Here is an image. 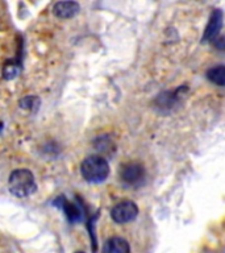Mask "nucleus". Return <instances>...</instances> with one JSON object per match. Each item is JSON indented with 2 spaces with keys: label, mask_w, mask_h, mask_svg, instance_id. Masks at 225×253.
Listing matches in <instances>:
<instances>
[{
  "label": "nucleus",
  "mask_w": 225,
  "mask_h": 253,
  "mask_svg": "<svg viewBox=\"0 0 225 253\" xmlns=\"http://www.w3.org/2000/svg\"><path fill=\"white\" fill-rule=\"evenodd\" d=\"M8 187L13 195L19 198L29 197L37 190L35 175L28 169L13 170L8 179Z\"/></svg>",
  "instance_id": "nucleus-1"
},
{
  "label": "nucleus",
  "mask_w": 225,
  "mask_h": 253,
  "mask_svg": "<svg viewBox=\"0 0 225 253\" xmlns=\"http://www.w3.org/2000/svg\"><path fill=\"white\" fill-rule=\"evenodd\" d=\"M82 177L90 183H100L106 181L110 174V165L106 158L100 156H91L82 162L80 166Z\"/></svg>",
  "instance_id": "nucleus-2"
},
{
  "label": "nucleus",
  "mask_w": 225,
  "mask_h": 253,
  "mask_svg": "<svg viewBox=\"0 0 225 253\" xmlns=\"http://www.w3.org/2000/svg\"><path fill=\"white\" fill-rule=\"evenodd\" d=\"M138 215L137 205L132 201H122L114 205L111 210V217L117 224H125L134 220Z\"/></svg>",
  "instance_id": "nucleus-3"
},
{
  "label": "nucleus",
  "mask_w": 225,
  "mask_h": 253,
  "mask_svg": "<svg viewBox=\"0 0 225 253\" xmlns=\"http://www.w3.org/2000/svg\"><path fill=\"white\" fill-rule=\"evenodd\" d=\"M145 178V169L141 164L137 162H129L121 168L120 170V179L128 186L141 185Z\"/></svg>",
  "instance_id": "nucleus-4"
},
{
  "label": "nucleus",
  "mask_w": 225,
  "mask_h": 253,
  "mask_svg": "<svg viewBox=\"0 0 225 253\" xmlns=\"http://www.w3.org/2000/svg\"><path fill=\"white\" fill-rule=\"evenodd\" d=\"M221 27H223V11L221 9H213L211 16H209L208 25L205 28L201 41L205 42V41H211V40L216 39Z\"/></svg>",
  "instance_id": "nucleus-5"
},
{
  "label": "nucleus",
  "mask_w": 225,
  "mask_h": 253,
  "mask_svg": "<svg viewBox=\"0 0 225 253\" xmlns=\"http://www.w3.org/2000/svg\"><path fill=\"white\" fill-rule=\"evenodd\" d=\"M80 7L76 1H58L54 4L53 12L59 19H71L79 12Z\"/></svg>",
  "instance_id": "nucleus-6"
},
{
  "label": "nucleus",
  "mask_w": 225,
  "mask_h": 253,
  "mask_svg": "<svg viewBox=\"0 0 225 253\" xmlns=\"http://www.w3.org/2000/svg\"><path fill=\"white\" fill-rule=\"evenodd\" d=\"M103 253H130V247L125 239L114 236L106 241Z\"/></svg>",
  "instance_id": "nucleus-7"
},
{
  "label": "nucleus",
  "mask_w": 225,
  "mask_h": 253,
  "mask_svg": "<svg viewBox=\"0 0 225 253\" xmlns=\"http://www.w3.org/2000/svg\"><path fill=\"white\" fill-rule=\"evenodd\" d=\"M54 205L59 206V207L65 211L66 216L69 217V220H70L71 223H75V221L80 220L82 213H80L79 209L78 207H75V206L73 205V203H70V202H67L66 198L61 197L58 198V199H55Z\"/></svg>",
  "instance_id": "nucleus-8"
},
{
  "label": "nucleus",
  "mask_w": 225,
  "mask_h": 253,
  "mask_svg": "<svg viewBox=\"0 0 225 253\" xmlns=\"http://www.w3.org/2000/svg\"><path fill=\"white\" fill-rule=\"evenodd\" d=\"M207 78L217 86L225 87V66L224 65H219V66L211 67L207 71Z\"/></svg>",
  "instance_id": "nucleus-9"
},
{
  "label": "nucleus",
  "mask_w": 225,
  "mask_h": 253,
  "mask_svg": "<svg viewBox=\"0 0 225 253\" xmlns=\"http://www.w3.org/2000/svg\"><path fill=\"white\" fill-rule=\"evenodd\" d=\"M213 45H215V47L219 49V50H225V36H221V37L215 40Z\"/></svg>",
  "instance_id": "nucleus-10"
},
{
  "label": "nucleus",
  "mask_w": 225,
  "mask_h": 253,
  "mask_svg": "<svg viewBox=\"0 0 225 253\" xmlns=\"http://www.w3.org/2000/svg\"><path fill=\"white\" fill-rule=\"evenodd\" d=\"M76 253H83V252H76Z\"/></svg>",
  "instance_id": "nucleus-11"
}]
</instances>
